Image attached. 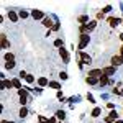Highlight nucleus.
I'll return each instance as SVG.
<instances>
[{"label": "nucleus", "mask_w": 123, "mask_h": 123, "mask_svg": "<svg viewBox=\"0 0 123 123\" xmlns=\"http://www.w3.org/2000/svg\"><path fill=\"white\" fill-rule=\"evenodd\" d=\"M98 80H100V79H97V77H89V76L85 77V82H87L89 85H97Z\"/></svg>", "instance_id": "2eb2a0df"}, {"label": "nucleus", "mask_w": 123, "mask_h": 123, "mask_svg": "<svg viewBox=\"0 0 123 123\" xmlns=\"http://www.w3.org/2000/svg\"><path fill=\"white\" fill-rule=\"evenodd\" d=\"M122 62H123V56H122Z\"/></svg>", "instance_id": "09e8293b"}, {"label": "nucleus", "mask_w": 123, "mask_h": 123, "mask_svg": "<svg viewBox=\"0 0 123 123\" xmlns=\"http://www.w3.org/2000/svg\"><path fill=\"white\" fill-rule=\"evenodd\" d=\"M115 123H123V120H117V122H115Z\"/></svg>", "instance_id": "49530a36"}, {"label": "nucleus", "mask_w": 123, "mask_h": 123, "mask_svg": "<svg viewBox=\"0 0 123 123\" xmlns=\"http://www.w3.org/2000/svg\"><path fill=\"white\" fill-rule=\"evenodd\" d=\"M108 25H110V28H117L120 23H122V20L118 18V17H108Z\"/></svg>", "instance_id": "423d86ee"}, {"label": "nucleus", "mask_w": 123, "mask_h": 123, "mask_svg": "<svg viewBox=\"0 0 123 123\" xmlns=\"http://www.w3.org/2000/svg\"><path fill=\"white\" fill-rule=\"evenodd\" d=\"M77 56H79V59L84 62L85 66H90V64H92V56H89L87 53H84V51H77Z\"/></svg>", "instance_id": "f03ea898"}, {"label": "nucleus", "mask_w": 123, "mask_h": 123, "mask_svg": "<svg viewBox=\"0 0 123 123\" xmlns=\"http://www.w3.org/2000/svg\"><path fill=\"white\" fill-rule=\"evenodd\" d=\"M100 115H102V108H100V107H95L94 110L90 112V117H92V118H98Z\"/></svg>", "instance_id": "4468645a"}, {"label": "nucleus", "mask_w": 123, "mask_h": 123, "mask_svg": "<svg viewBox=\"0 0 123 123\" xmlns=\"http://www.w3.org/2000/svg\"><path fill=\"white\" fill-rule=\"evenodd\" d=\"M43 25H44V26H46L48 30H53V26H54V23H53L51 17H46V18L43 20Z\"/></svg>", "instance_id": "f8f14e48"}, {"label": "nucleus", "mask_w": 123, "mask_h": 123, "mask_svg": "<svg viewBox=\"0 0 123 123\" xmlns=\"http://www.w3.org/2000/svg\"><path fill=\"white\" fill-rule=\"evenodd\" d=\"M18 115H20V118H26V117H28V108H26V107H21Z\"/></svg>", "instance_id": "6ab92c4d"}, {"label": "nucleus", "mask_w": 123, "mask_h": 123, "mask_svg": "<svg viewBox=\"0 0 123 123\" xmlns=\"http://www.w3.org/2000/svg\"><path fill=\"white\" fill-rule=\"evenodd\" d=\"M59 26H61V25H59V21H56V23H54V26H53V31H57Z\"/></svg>", "instance_id": "58836bf2"}, {"label": "nucleus", "mask_w": 123, "mask_h": 123, "mask_svg": "<svg viewBox=\"0 0 123 123\" xmlns=\"http://www.w3.org/2000/svg\"><path fill=\"white\" fill-rule=\"evenodd\" d=\"M2 123H15V122H8V120H2Z\"/></svg>", "instance_id": "c03bdc74"}, {"label": "nucleus", "mask_w": 123, "mask_h": 123, "mask_svg": "<svg viewBox=\"0 0 123 123\" xmlns=\"http://www.w3.org/2000/svg\"><path fill=\"white\" fill-rule=\"evenodd\" d=\"M38 120H39V122H43V123H44V122H49L46 117H43V115H38Z\"/></svg>", "instance_id": "c9c22d12"}, {"label": "nucleus", "mask_w": 123, "mask_h": 123, "mask_svg": "<svg viewBox=\"0 0 123 123\" xmlns=\"http://www.w3.org/2000/svg\"><path fill=\"white\" fill-rule=\"evenodd\" d=\"M112 94H113V95H120V94H122V92H120V90H118V89H117V87H115L113 90H112Z\"/></svg>", "instance_id": "a19ab883"}, {"label": "nucleus", "mask_w": 123, "mask_h": 123, "mask_svg": "<svg viewBox=\"0 0 123 123\" xmlns=\"http://www.w3.org/2000/svg\"><path fill=\"white\" fill-rule=\"evenodd\" d=\"M104 18H105V13H104V12H97L95 20H97V21H100V20H104Z\"/></svg>", "instance_id": "c85d7f7f"}, {"label": "nucleus", "mask_w": 123, "mask_h": 123, "mask_svg": "<svg viewBox=\"0 0 123 123\" xmlns=\"http://www.w3.org/2000/svg\"><path fill=\"white\" fill-rule=\"evenodd\" d=\"M107 108H110V110H117V108H115V104H112V102L107 104Z\"/></svg>", "instance_id": "e433bc0d"}, {"label": "nucleus", "mask_w": 123, "mask_h": 123, "mask_svg": "<svg viewBox=\"0 0 123 123\" xmlns=\"http://www.w3.org/2000/svg\"><path fill=\"white\" fill-rule=\"evenodd\" d=\"M77 66H79V69H84V62H82V61H80V59H79V61H77Z\"/></svg>", "instance_id": "ea45409f"}, {"label": "nucleus", "mask_w": 123, "mask_h": 123, "mask_svg": "<svg viewBox=\"0 0 123 123\" xmlns=\"http://www.w3.org/2000/svg\"><path fill=\"white\" fill-rule=\"evenodd\" d=\"M18 17H20V18H26V17H28V12H25V10H20V12H18Z\"/></svg>", "instance_id": "7c9ffc66"}, {"label": "nucleus", "mask_w": 123, "mask_h": 123, "mask_svg": "<svg viewBox=\"0 0 123 123\" xmlns=\"http://www.w3.org/2000/svg\"><path fill=\"white\" fill-rule=\"evenodd\" d=\"M87 76H89V77H97V79H100V77L104 76V72H102V69H92V71H89V72H87Z\"/></svg>", "instance_id": "1a4fd4ad"}, {"label": "nucleus", "mask_w": 123, "mask_h": 123, "mask_svg": "<svg viewBox=\"0 0 123 123\" xmlns=\"http://www.w3.org/2000/svg\"><path fill=\"white\" fill-rule=\"evenodd\" d=\"M15 64H17V62H5V64H3V67H5V69H13V67H15Z\"/></svg>", "instance_id": "2f4dec72"}, {"label": "nucleus", "mask_w": 123, "mask_h": 123, "mask_svg": "<svg viewBox=\"0 0 123 123\" xmlns=\"http://www.w3.org/2000/svg\"><path fill=\"white\" fill-rule=\"evenodd\" d=\"M18 18H20V17H18V13H17L15 10H8V20L12 21V23H17Z\"/></svg>", "instance_id": "9b49d317"}, {"label": "nucleus", "mask_w": 123, "mask_h": 123, "mask_svg": "<svg viewBox=\"0 0 123 123\" xmlns=\"http://www.w3.org/2000/svg\"><path fill=\"white\" fill-rule=\"evenodd\" d=\"M97 20H92V21H89L87 23V31H92V30H95V26H97Z\"/></svg>", "instance_id": "412c9836"}, {"label": "nucleus", "mask_w": 123, "mask_h": 123, "mask_svg": "<svg viewBox=\"0 0 123 123\" xmlns=\"http://www.w3.org/2000/svg\"><path fill=\"white\" fill-rule=\"evenodd\" d=\"M89 43H90V36H89V33H85V35H79V44H77V49H79V51L84 49Z\"/></svg>", "instance_id": "f257e3e1"}, {"label": "nucleus", "mask_w": 123, "mask_h": 123, "mask_svg": "<svg viewBox=\"0 0 123 123\" xmlns=\"http://www.w3.org/2000/svg\"><path fill=\"white\" fill-rule=\"evenodd\" d=\"M18 104L21 105V107H25V105L28 104V98H26V97H18Z\"/></svg>", "instance_id": "bb28decb"}, {"label": "nucleus", "mask_w": 123, "mask_h": 123, "mask_svg": "<svg viewBox=\"0 0 123 123\" xmlns=\"http://www.w3.org/2000/svg\"><path fill=\"white\" fill-rule=\"evenodd\" d=\"M120 39H122V41H123V33H120Z\"/></svg>", "instance_id": "a18cd8bd"}, {"label": "nucleus", "mask_w": 123, "mask_h": 123, "mask_svg": "<svg viewBox=\"0 0 123 123\" xmlns=\"http://www.w3.org/2000/svg\"><path fill=\"white\" fill-rule=\"evenodd\" d=\"M33 92H35V94H41V92H43V89H41V87H35V89H33Z\"/></svg>", "instance_id": "4c0bfd02"}, {"label": "nucleus", "mask_w": 123, "mask_h": 123, "mask_svg": "<svg viewBox=\"0 0 123 123\" xmlns=\"http://www.w3.org/2000/svg\"><path fill=\"white\" fill-rule=\"evenodd\" d=\"M25 80H26V82H28V84H33V82H35V80H36V77L33 76V74H28V76H26V79H25Z\"/></svg>", "instance_id": "cd10ccee"}, {"label": "nucleus", "mask_w": 123, "mask_h": 123, "mask_svg": "<svg viewBox=\"0 0 123 123\" xmlns=\"http://www.w3.org/2000/svg\"><path fill=\"white\" fill-rule=\"evenodd\" d=\"M79 98H80V97H69V98H67V102H71V104H72V102H77Z\"/></svg>", "instance_id": "f704fd0d"}, {"label": "nucleus", "mask_w": 123, "mask_h": 123, "mask_svg": "<svg viewBox=\"0 0 123 123\" xmlns=\"http://www.w3.org/2000/svg\"><path fill=\"white\" fill-rule=\"evenodd\" d=\"M117 120H118V113H117V110H112L110 113L105 117L104 122H105V123H115Z\"/></svg>", "instance_id": "7ed1b4c3"}, {"label": "nucleus", "mask_w": 123, "mask_h": 123, "mask_svg": "<svg viewBox=\"0 0 123 123\" xmlns=\"http://www.w3.org/2000/svg\"><path fill=\"white\" fill-rule=\"evenodd\" d=\"M12 82H13V87H15L17 90L23 89V87H21V82H20V79H12Z\"/></svg>", "instance_id": "393cba45"}, {"label": "nucleus", "mask_w": 123, "mask_h": 123, "mask_svg": "<svg viewBox=\"0 0 123 123\" xmlns=\"http://www.w3.org/2000/svg\"><path fill=\"white\" fill-rule=\"evenodd\" d=\"M59 79H61V80H67V79H69V74H67L66 71H61V72H59Z\"/></svg>", "instance_id": "a878e982"}, {"label": "nucleus", "mask_w": 123, "mask_h": 123, "mask_svg": "<svg viewBox=\"0 0 123 123\" xmlns=\"http://www.w3.org/2000/svg\"><path fill=\"white\" fill-rule=\"evenodd\" d=\"M56 118H57V120H61V122L66 120V112H64V110H57V112H56Z\"/></svg>", "instance_id": "aec40b11"}, {"label": "nucleus", "mask_w": 123, "mask_h": 123, "mask_svg": "<svg viewBox=\"0 0 123 123\" xmlns=\"http://www.w3.org/2000/svg\"><path fill=\"white\" fill-rule=\"evenodd\" d=\"M26 76H28V72H26V71H23V69L18 72V79H26Z\"/></svg>", "instance_id": "c756f323"}, {"label": "nucleus", "mask_w": 123, "mask_h": 123, "mask_svg": "<svg viewBox=\"0 0 123 123\" xmlns=\"http://www.w3.org/2000/svg\"><path fill=\"white\" fill-rule=\"evenodd\" d=\"M77 21H79L80 25H87V21H89V17H87V15H80V17L77 18Z\"/></svg>", "instance_id": "b1692460"}, {"label": "nucleus", "mask_w": 123, "mask_h": 123, "mask_svg": "<svg viewBox=\"0 0 123 123\" xmlns=\"http://www.w3.org/2000/svg\"><path fill=\"white\" fill-rule=\"evenodd\" d=\"M39 123H43V122H39ZM44 123H49V122H44Z\"/></svg>", "instance_id": "de8ad7c7"}, {"label": "nucleus", "mask_w": 123, "mask_h": 123, "mask_svg": "<svg viewBox=\"0 0 123 123\" xmlns=\"http://www.w3.org/2000/svg\"><path fill=\"white\" fill-rule=\"evenodd\" d=\"M2 87H3V90H7V89H13V82L8 80V79H3V80H2Z\"/></svg>", "instance_id": "ddd939ff"}, {"label": "nucleus", "mask_w": 123, "mask_h": 123, "mask_svg": "<svg viewBox=\"0 0 123 123\" xmlns=\"http://www.w3.org/2000/svg\"><path fill=\"white\" fill-rule=\"evenodd\" d=\"M38 85L43 89V87H46V85H49V80H48L46 77H38Z\"/></svg>", "instance_id": "f3484780"}, {"label": "nucleus", "mask_w": 123, "mask_h": 123, "mask_svg": "<svg viewBox=\"0 0 123 123\" xmlns=\"http://www.w3.org/2000/svg\"><path fill=\"white\" fill-rule=\"evenodd\" d=\"M49 123H59V122H57L56 117H51V118H49Z\"/></svg>", "instance_id": "79ce46f5"}, {"label": "nucleus", "mask_w": 123, "mask_h": 123, "mask_svg": "<svg viewBox=\"0 0 123 123\" xmlns=\"http://www.w3.org/2000/svg\"><path fill=\"white\" fill-rule=\"evenodd\" d=\"M0 39H2V43H0L2 49H8L10 43H8V39H7V35H5V33H2V35H0Z\"/></svg>", "instance_id": "9d476101"}, {"label": "nucleus", "mask_w": 123, "mask_h": 123, "mask_svg": "<svg viewBox=\"0 0 123 123\" xmlns=\"http://www.w3.org/2000/svg\"><path fill=\"white\" fill-rule=\"evenodd\" d=\"M54 46L59 48V49L64 48V39H62V38H56V39H54Z\"/></svg>", "instance_id": "4be33fe9"}, {"label": "nucleus", "mask_w": 123, "mask_h": 123, "mask_svg": "<svg viewBox=\"0 0 123 123\" xmlns=\"http://www.w3.org/2000/svg\"><path fill=\"white\" fill-rule=\"evenodd\" d=\"M102 72H104V76L110 77V76H115V72H117V67L113 66H107V67H102Z\"/></svg>", "instance_id": "39448f33"}, {"label": "nucleus", "mask_w": 123, "mask_h": 123, "mask_svg": "<svg viewBox=\"0 0 123 123\" xmlns=\"http://www.w3.org/2000/svg\"><path fill=\"white\" fill-rule=\"evenodd\" d=\"M3 61H5V62H15V56H13L12 53H5V54H3Z\"/></svg>", "instance_id": "dca6fc26"}, {"label": "nucleus", "mask_w": 123, "mask_h": 123, "mask_svg": "<svg viewBox=\"0 0 123 123\" xmlns=\"http://www.w3.org/2000/svg\"><path fill=\"white\" fill-rule=\"evenodd\" d=\"M110 62H112L113 67H118L120 64H123L122 62V56H120V54H113V56L110 57Z\"/></svg>", "instance_id": "0eeeda50"}, {"label": "nucleus", "mask_w": 123, "mask_h": 123, "mask_svg": "<svg viewBox=\"0 0 123 123\" xmlns=\"http://www.w3.org/2000/svg\"><path fill=\"white\" fill-rule=\"evenodd\" d=\"M87 100H89V104H95V98H94V95L92 94H87V97H85Z\"/></svg>", "instance_id": "473e14b6"}, {"label": "nucleus", "mask_w": 123, "mask_h": 123, "mask_svg": "<svg viewBox=\"0 0 123 123\" xmlns=\"http://www.w3.org/2000/svg\"><path fill=\"white\" fill-rule=\"evenodd\" d=\"M102 12H104V13H110V12H112V5H107V7H104V8H102Z\"/></svg>", "instance_id": "72a5a7b5"}, {"label": "nucleus", "mask_w": 123, "mask_h": 123, "mask_svg": "<svg viewBox=\"0 0 123 123\" xmlns=\"http://www.w3.org/2000/svg\"><path fill=\"white\" fill-rule=\"evenodd\" d=\"M120 56H123V44H122V48H120Z\"/></svg>", "instance_id": "37998d69"}, {"label": "nucleus", "mask_w": 123, "mask_h": 123, "mask_svg": "<svg viewBox=\"0 0 123 123\" xmlns=\"http://www.w3.org/2000/svg\"><path fill=\"white\" fill-rule=\"evenodd\" d=\"M30 15H31L35 20H44V18H46V17H44V13H43L41 10H36V8L31 10V13H30Z\"/></svg>", "instance_id": "6e6552de"}, {"label": "nucleus", "mask_w": 123, "mask_h": 123, "mask_svg": "<svg viewBox=\"0 0 123 123\" xmlns=\"http://www.w3.org/2000/svg\"><path fill=\"white\" fill-rule=\"evenodd\" d=\"M59 56H61V59H62V61H64V64H69V61H71V56H69L67 49L61 48V49H59Z\"/></svg>", "instance_id": "20e7f679"}, {"label": "nucleus", "mask_w": 123, "mask_h": 123, "mask_svg": "<svg viewBox=\"0 0 123 123\" xmlns=\"http://www.w3.org/2000/svg\"><path fill=\"white\" fill-rule=\"evenodd\" d=\"M49 87L51 89H56V90H61V84L56 82V80H49Z\"/></svg>", "instance_id": "5701e85b"}, {"label": "nucleus", "mask_w": 123, "mask_h": 123, "mask_svg": "<svg viewBox=\"0 0 123 123\" xmlns=\"http://www.w3.org/2000/svg\"><path fill=\"white\" fill-rule=\"evenodd\" d=\"M107 84H112V82H110V79H108L107 76H102V77H100V80H98V85H100V87H104V85H107Z\"/></svg>", "instance_id": "a211bd4d"}]
</instances>
